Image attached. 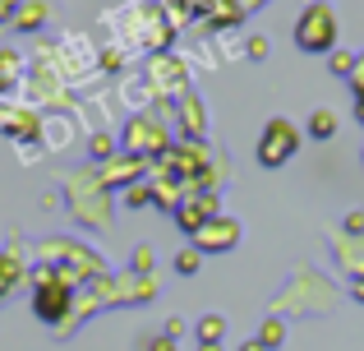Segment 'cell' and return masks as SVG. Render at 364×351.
Wrapping results in <instances>:
<instances>
[{"label":"cell","mask_w":364,"mask_h":351,"mask_svg":"<svg viewBox=\"0 0 364 351\" xmlns=\"http://www.w3.org/2000/svg\"><path fill=\"white\" fill-rule=\"evenodd\" d=\"M295 42H300V51H332V42H337V14L328 5H309L300 14V23H295Z\"/></svg>","instance_id":"6da1fadb"},{"label":"cell","mask_w":364,"mask_h":351,"mask_svg":"<svg viewBox=\"0 0 364 351\" xmlns=\"http://www.w3.org/2000/svg\"><path fill=\"white\" fill-rule=\"evenodd\" d=\"M295 148H300V135H295L291 120H267L263 139H258V162L263 167H282Z\"/></svg>","instance_id":"7a4b0ae2"},{"label":"cell","mask_w":364,"mask_h":351,"mask_svg":"<svg viewBox=\"0 0 364 351\" xmlns=\"http://www.w3.org/2000/svg\"><path fill=\"white\" fill-rule=\"evenodd\" d=\"M33 305H37L42 319H60L65 305H70V296H65V287L51 278V273H42V278H37V300H33Z\"/></svg>","instance_id":"3957f363"},{"label":"cell","mask_w":364,"mask_h":351,"mask_svg":"<svg viewBox=\"0 0 364 351\" xmlns=\"http://www.w3.org/2000/svg\"><path fill=\"white\" fill-rule=\"evenodd\" d=\"M235 236H240V226H235L231 217H222V226H203V231H198V245H203V250H231Z\"/></svg>","instance_id":"277c9868"},{"label":"cell","mask_w":364,"mask_h":351,"mask_svg":"<svg viewBox=\"0 0 364 351\" xmlns=\"http://www.w3.org/2000/svg\"><path fill=\"white\" fill-rule=\"evenodd\" d=\"M309 130H314V135H318V139H328V135H332V130H337V120H332V116H328V111H314V120H309Z\"/></svg>","instance_id":"5b68a950"},{"label":"cell","mask_w":364,"mask_h":351,"mask_svg":"<svg viewBox=\"0 0 364 351\" xmlns=\"http://www.w3.org/2000/svg\"><path fill=\"white\" fill-rule=\"evenodd\" d=\"M198 337H203V342H208V347H213V342H217V337H222V319H213V315H208V319H203V324H198Z\"/></svg>","instance_id":"8992f818"},{"label":"cell","mask_w":364,"mask_h":351,"mask_svg":"<svg viewBox=\"0 0 364 351\" xmlns=\"http://www.w3.org/2000/svg\"><path fill=\"white\" fill-rule=\"evenodd\" d=\"M282 324H277V319H267V324H263V347H277V342H282Z\"/></svg>","instance_id":"52a82bcc"},{"label":"cell","mask_w":364,"mask_h":351,"mask_svg":"<svg viewBox=\"0 0 364 351\" xmlns=\"http://www.w3.org/2000/svg\"><path fill=\"white\" fill-rule=\"evenodd\" d=\"M176 268H180V273H198V250H185V254L176 259Z\"/></svg>","instance_id":"ba28073f"},{"label":"cell","mask_w":364,"mask_h":351,"mask_svg":"<svg viewBox=\"0 0 364 351\" xmlns=\"http://www.w3.org/2000/svg\"><path fill=\"white\" fill-rule=\"evenodd\" d=\"M240 351H263V342H245V347H240Z\"/></svg>","instance_id":"9c48e42d"},{"label":"cell","mask_w":364,"mask_h":351,"mask_svg":"<svg viewBox=\"0 0 364 351\" xmlns=\"http://www.w3.org/2000/svg\"><path fill=\"white\" fill-rule=\"evenodd\" d=\"M355 300H364V282H355Z\"/></svg>","instance_id":"30bf717a"}]
</instances>
